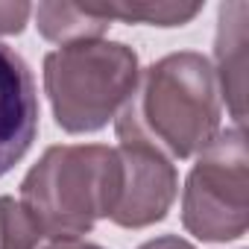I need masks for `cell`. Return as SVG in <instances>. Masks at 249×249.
<instances>
[{"label":"cell","mask_w":249,"mask_h":249,"mask_svg":"<svg viewBox=\"0 0 249 249\" xmlns=\"http://www.w3.org/2000/svg\"><path fill=\"white\" fill-rule=\"evenodd\" d=\"M36 21L38 33L59 47L94 41L111 24V18L100 6H82V3H38Z\"/></svg>","instance_id":"cell-8"},{"label":"cell","mask_w":249,"mask_h":249,"mask_svg":"<svg viewBox=\"0 0 249 249\" xmlns=\"http://www.w3.org/2000/svg\"><path fill=\"white\" fill-rule=\"evenodd\" d=\"M41 237V226L21 199L0 196V249H36Z\"/></svg>","instance_id":"cell-9"},{"label":"cell","mask_w":249,"mask_h":249,"mask_svg":"<svg viewBox=\"0 0 249 249\" xmlns=\"http://www.w3.org/2000/svg\"><path fill=\"white\" fill-rule=\"evenodd\" d=\"M108 18L120 21H141V24H159V27H176L188 24L202 6L199 3H108L100 6Z\"/></svg>","instance_id":"cell-10"},{"label":"cell","mask_w":249,"mask_h":249,"mask_svg":"<svg viewBox=\"0 0 249 249\" xmlns=\"http://www.w3.org/2000/svg\"><path fill=\"white\" fill-rule=\"evenodd\" d=\"M47 249H100V246H94V243H82V240L76 237V240H56V243H50Z\"/></svg>","instance_id":"cell-13"},{"label":"cell","mask_w":249,"mask_h":249,"mask_svg":"<svg viewBox=\"0 0 249 249\" xmlns=\"http://www.w3.org/2000/svg\"><path fill=\"white\" fill-rule=\"evenodd\" d=\"M141 249H194L188 240H182V237H173V234H167V237H156V240H147Z\"/></svg>","instance_id":"cell-12"},{"label":"cell","mask_w":249,"mask_h":249,"mask_svg":"<svg viewBox=\"0 0 249 249\" xmlns=\"http://www.w3.org/2000/svg\"><path fill=\"white\" fill-rule=\"evenodd\" d=\"M135 82L138 56L117 41H79L44 59V88L56 123L68 132L103 129L129 103Z\"/></svg>","instance_id":"cell-3"},{"label":"cell","mask_w":249,"mask_h":249,"mask_svg":"<svg viewBox=\"0 0 249 249\" xmlns=\"http://www.w3.org/2000/svg\"><path fill=\"white\" fill-rule=\"evenodd\" d=\"M36 129L38 100L33 73L12 47L0 44V176L27 156Z\"/></svg>","instance_id":"cell-6"},{"label":"cell","mask_w":249,"mask_h":249,"mask_svg":"<svg viewBox=\"0 0 249 249\" xmlns=\"http://www.w3.org/2000/svg\"><path fill=\"white\" fill-rule=\"evenodd\" d=\"M33 6L27 3H0V36L6 33H21Z\"/></svg>","instance_id":"cell-11"},{"label":"cell","mask_w":249,"mask_h":249,"mask_svg":"<svg viewBox=\"0 0 249 249\" xmlns=\"http://www.w3.org/2000/svg\"><path fill=\"white\" fill-rule=\"evenodd\" d=\"M117 202L108 220L123 229H144L167 214L176 199V170L153 144L126 103L117 111Z\"/></svg>","instance_id":"cell-5"},{"label":"cell","mask_w":249,"mask_h":249,"mask_svg":"<svg viewBox=\"0 0 249 249\" xmlns=\"http://www.w3.org/2000/svg\"><path fill=\"white\" fill-rule=\"evenodd\" d=\"M21 202L44 234L76 240L117 202V153L111 147H50L21 182Z\"/></svg>","instance_id":"cell-1"},{"label":"cell","mask_w":249,"mask_h":249,"mask_svg":"<svg viewBox=\"0 0 249 249\" xmlns=\"http://www.w3.org/2000/svg\"><path fill=\"white\" fill-rule=\"evenodd\" d=\"M129 106L153 144L176 159L202 153L220 129L214 73L199 53H173L156 62Z\"/></svg>","instance_id":"cell-2"},{"label":"cell","mask_w":249,"mask_h":249,"mask_svg":"<svg viewBox=\"0 0 249 249\" xmlns=\"http://www.w3.org/2000/svg\"><path fill=\"white\" fill-rule=\"evenodd\" d=\"M246 18L249 6L243 0L226 3L220 9V27H217V76L226 97V106L237 126H243L246 114Z\"/></svg>","instance_id":"cell-7"},{"label":"cell","mask_w":249,"mask_h":249,"mask_svg":"<svg viewBox=\"0 0 249 249\" xmlns=\"http://www.w3.org/2000/svg\"><path fill=\"white\" fill-rule=\"evenodd\" d=\"M182 223L202 240H234L249 223V173L243 126L217 132L199 153L185 194Z\"/></svg>","instance_id":"cell-4"}]
</instances>
